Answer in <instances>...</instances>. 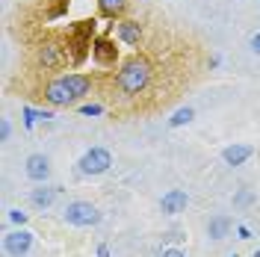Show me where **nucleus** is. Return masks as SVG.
<instances>
[{"instance_id": "f257e3e1", "label": "nucleus", "mask_w": 260, "mask_h": 257, "mask_svg": "<svg viewBox=\"0 0 260 257\" xmlns=\"http://www.w3.org/2000/svg\"><path fill=\"white\" fill-rule=\"evenodd\" d=\"M92 89V74H80V71H71V74H56L42 86V98L50 110L56 107H74L77 101L89 95Z\"/></svg>"}, {"instance_id": "f03ea898", "label": "nucleus", "mask_w": 260, "mask_h": 257, "mask_svg": "<svg viewBox=\"0 0 260 257\" xmlns=\"http://www.w3.org/2000/svg\"><path fill=\"white\" fill-rule=\"evenodd\" d=\"M151 80H154V62L145 53H133L115 68V89L124 98H139L142 92H148Z\"/></svg>"}, {"instance_id": "7ed1b4c3", "label": "nucleus", "mask_w": 260, "mask_h": 257, "mask_svg": "<svg viewBox=\"0 0 260 257\" xmlns=\"http://www.w3.org/2000/svg\"><path fill=\"white\" fill-rule=\"evenodd\" d=\"M32 62L39 71H59L65 65V48L56 39H42L32 50Z\"/></svg>"}, {"instance_id": "20e7f679", "label": "nucleus", "mask_w": 260, "mask_h": 257, "mask_svg": "<svg viewBox=\"0 0 260 257\" xmlns=\"http://www.w3.org/2000/svg\"><path fill=\"white\" fill-rule=\"evenodd\" d=\"M62 219L74 228H95L101 222V210L92 201H68L62 210Z\"/></svg>"}, {"instance_id": "39448f33", "label": "nucleus", "mask_w": 260, "mask_h": 257, "mask_svg": "<svg viewBox=\"0 0 260 257\" xmlns=\"http://www.w3.org/2000/svg\"><path fill=\"white\" fill-rule=\"evenodd\" d=\"M110 166H113V154L107 148L95 145V148H89L77 160V172L86 177H98V175H104V172H110Z\"/></svg>"}, {"instance_id": "423d86ee", "label": "nucleus", "mask_w": 260, "mask_h": 257, "mask_svg": "<svg viewBox=\"0 0 260 257\" xmlns=\"http://www.w3.org/2000/svg\"><path fill=\"white\" fill-rule=\"evenodd\" d=\"M115 36H118L121 45L139 48L142 39H145V30H142V24H139L136 18H121V21H115Z\"/></svg>"}, {"instance_id": "0eeeda50", "label": "nucleus", "mask_w": 260, "mask_h": 257, "mask_svg": "<svg viewBox=\"0 0 260 257\" xmlns=\"http://www.w3.org/2000/svg\"><path fill=\"white\" fill-rule=\"evenodd\" d=\"M30 248H32V234L30 231H9L6 237H3V251L9 257H24V254H30Z\"/></svg>"}, {"instance_id": "6e6552de", "label": "nucleus", "mask_w": 260, "mask_h": 257, "mask_svg": "<svg viewBox=\"0 0 260 257\" xmlns=\"http://www.w3.org/2000/svg\"><path fill=\"white\" fill-rule=\"evenodd\" d=\"M24 172H27V177L30 180H36V183H45L50 177V160L45 157V154H30L27 157V163H24Z\"/></svg>"}, {"instance_id": "1a4fd4ad", "label": "nucleus", "mask_w": 260, "mask_h": 257, "mask_svg": "<svg viewBox=\"0 0 260 257\" xmlns=\"http://www.w3.org/2000/svg\"><path fill=\"white\" fill-rule=\"evenodd\" d=\"M186 204H189V195L183 192V189H169V192L160 198L162 216H178V213L186 210Z\"/></svg>"}, {"instance_id": "9d476101", "label": "nucleus", "mask_w": 260, "mask_h": 257, "mask_svg": "<svg viewBox=\"0 0 260 257\" xmlns=\"http://www.w3.org/2000/svg\"><path fill=\"white\" fill-rule=\"evenodd\" d=\"M254 154V148L251 145H245V142H234V145H228L225 151H222V160H225V166H231V169H237V166H243L248 157Z\"/></svg>"}, {"instance_id": "9b49d317", "label": "nucleus", "mask_w": 260, "mask_h": 257, "mask_svg": "<svg viewBox=\"0 0 260 257\" xmlns=\"http://www.w3.org/2000/svg\"><path fill=\"white\" fill-rule=\"evenodd\" d=\"M127 6H130V0H98V12L107 21H121L127 15Z\"/></svg>"}, {"instance_id": "f8f14e48", "label": "nucleus", "mask_w": 260, "mask_h": 257, "mask_svg": "<svg viewBox=\"0 0 260 257\" xmlns=\"http://www.w3.org/2000/svg\"><path fill=\"white\" fill-rule=\"evenodd\" d=\"M231 228H234V219L225 216V213H219V216H213L210 222H207V237L210 240H225Z\"/></svg>"}, {"instance_id": "ddd939ff", "label": "nucleus", "mask_w": 260, "mask_h": 257, "mask_svg": "<svg viewBox=\"0 0 260 257\" xmlns=\"http://www.w3.org/2000/svg\"><path fill=\"white\" fill-rule=\"evenodd\" d=\"M56 195H59V186H39V189L30 192V204L39 210H48L56 201Z\"/></svg>"}, {"instance_id": "4468645a", "label": "nucleus", "mask_w": 260, "mask_h": 257, "mask_svg": "<svg viewBox=\"0 0 260 257\" xmlns=\"http://www.w3.org/2000/svg\"><path fill=\"white\" fill-rule=\"evenodd\" d=\"M53 118V110H32V107H24V124L32 127L36 121H48Z\"/></svg>"}, {"instance_id": "2eb2a0df", "label": "nucleus", "mask_w": 260, "mask_h": 257, "mask_svg": "<svg viewBox=\"0 0 260 257\" xmlns=\"http://www.w3.org/2000/svg\"><path fill=\"white\" fill-rule=\"evenodd\" d=\"M192 118H195V110H192V107H180L178 113L169 118V127H183V124H189Z\"/></svg>"}, {"instance_id": "dca6fc26", "label": "nucleus", "mask_w": 260, "mask_h": 257, "mask_svg": "<svg viewBox=\"0 0 260 257\" xmlns=\"http://www.w3.org/2000/svg\"><path fill=\"white\" fill-rule=\"evenodd\" d=\"M80 113L83 115H101V113H104V107H101V104H83Z\"/></svg>"}, {"instance_id": "f3484780", "label": "nucleus", "mask_w": 260, "mask_h": 257, "mask_svg": "<svg viewBox=\"0 0 260 257\" xmlns=\"http://www.w3.org/2000/svg\"><path fill=\"white\" fill-rule=\"evenodd\" d=\"M9 133H12V124H9V118H3L0 121V142H9Z\"/></svg>"}, {"instance_id": "a211bd4d", "label": "nucleus", "mask_w": 260, "mask_h": 257, "mask_svg": "<svg viewBox=\"0 0 260 257\" xmlns=\"http://www.w3.org/2000/svg\"><path fill=\"white\" fill-rule=\"evenodd\" d=\"M9 219H12L15 225H27V213H24V210H9Z\"/></svg>"}, {"instance_id": "6ab92c4d", "label": "nucleus", "mask_w": 260, "mask_h": 257, "mask_svg": "<svg viewBox=\"0 0 260 257\" xmlns=\"http://www.w3.org/2000/svg\"><path fill=\"white\" fill-rule=\"evenodd\" d=\"M251 201H254V195H251V192H240L237 198H234V204H240V207H245V204H251Z\"/></svg>"}, {"instance_id": "aec40b11", "label": "nucleus", "mask_w": 260, "mask_h": 257, "mask_svg": "<svg viewBox=\"0 0 260 257\" xmlns=\"http://www.w3.org/2000/svg\"><path fill=\"white\" fill-rule=\"evenodd\" d=\"M160 257H186L180 248H162V254Z\"/></svg>"}, {"instance_id": "412c9836", "label": "nucleus", "mask_w": 260, "mask_h": 257, "mask_svg": "<svg viewBox=\"0 0 260 257\" xmlns=\"http://www.w3.org/2000/svg\"><path fill=\"white\" fill-rule=\"evenodd\" d=\"M248 45H251V50L260 56V33H254V36H251V42H248Z\"/></svg>"}, {"instance_id": "4be33fe9", "label": "nucleus", "mask_w": 260, "mask_h": 257, "mask_svg": "<svg viewBox=\"0 0 260 257\" xmlns=\"http://www.w3.org/2000/svg\"><path fill=\"white\" fill-rule=\"evenodd\" d=\"M237 234H240V240H248V237H251V231L245 225H237Z\"/></svg>"}, {"instance_id": "5701e85b", "label": "nucleus", "mask_w": 260, "mask_h": 257, "mask_svg": "<svg viewBox=\"0 0 260 257\" xmlns=\"http://www.w3.org/2000/svg\"><path fill=\"white\" fill-rule=\"evenodd\" d=\"M98 257H110V248L107 245H98Z\"/></svg>"}, {"instance_id": "b1692460", "label": "nucleus", "mask_w": 260, "mask_h": 257, "mask_svg": "<svg viewBox=\"0 0 260 257\" xmlns=\"http://www.w3.org/2000/svg\"><path fill=\"white\" fill-rule=\"evenodd\" d=\"M254 257H260V248H257V251H254Z\"/></svg>"}, {"instance_id": "393cba45", "label": "nucleus", "mask_w": 260, "mask_h": 257, "mask_svg": "<svg viewBox=\"0 0 260 257\" xmlns=\"http://www.w3.org/2000/svg\"><path fill=\"white\" fill-rule=\"evenodd\" d=\"M231 257H237V254H231Z\"/></svg>"}, {"instance_id": "a878e982", "label": "nucleus", "mask_w": 260, "mask_h": 257, "mask_svg": "<svg viewBox=\"0 0 260 257\" xmlns=\"http://www.w3.org/2000/svg\"><path fill=\"white\" fill-rule=\"evenodd\" d=\"M257 6H260V0H257Z\"/></svg>"}]
</instances>
